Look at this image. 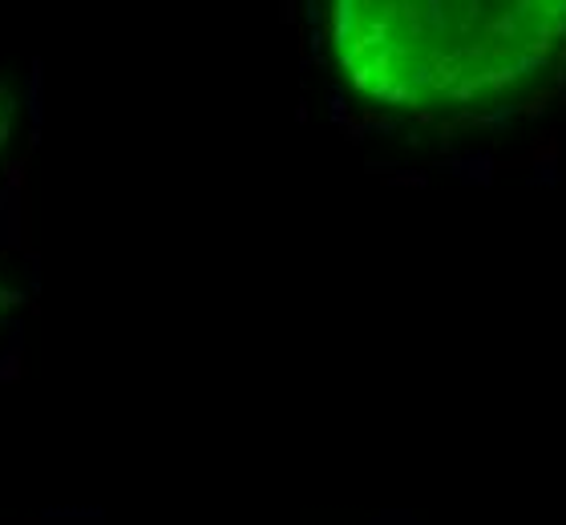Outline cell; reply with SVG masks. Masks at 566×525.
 <instances>
[{"label": "cell", "instance_id": "obj_1", "mask_svg": "<svg viewBox=\"0 0 566 525\" xmlns=\"http://www.w3.org/2000/svg\"><path fill=\"white\" fill-rule=\"evenodd\" d=\"M566 36V0H332V49L360 94L461 109L538 73Z\"/></svg>", "mask_w": 566, "mask_h": 525}]
</instances>
